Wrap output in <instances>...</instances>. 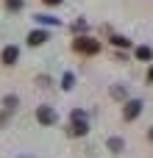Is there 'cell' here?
<instances>
[{
    "instance_id": "7",
    "label": "cell",
    "mask_w": 153,
    "mask_h": 158,
    "mask_svg": "<svg viewBox=\"0 0 153 158\" xmlns=\"http://www.w3.org/2000/svg\"><path fill=\"white\" fill-rule=\"evenodd\" d=\"M153 53H151V47H137V58H142V61H148Z\"/></svg>"
},
{
    "instance_id": "13",
    "label": "cell",
    "mask_w": 153,
    "mask_h": 158,
    "mask_svg": "<svg viewBox=\"0 0 153 158\" xmlns=\"http://www.w3.org/2000/svg\"><path fill=\"white\" fill-rule=\"evenodd\" d=\"M148 83H153V67H151V72H148Z\"/></svg>"
},
{
    "instance_id": "11",
    "label": "cell",
    "mask_w": 153,
    "mask_h": 158,
    "mask_svg": "<svg viewBox=\"0 0 153 158\" xmlns=\"http://www.w3.org/2000/svg\"><path fill=\"white\" fill-rule=\"evenodd\" d=\"M17 106V97H6V108H14Z\"/></svg>"
},
{
    "instance_id": "9",
    "label": "cell",
    "mask_w": 153,
    "mask_h": 158,
    "mask_svg": "<svg viewBox=\"0 0 153 158\" xmlns=\"http://www.w3.org/2000/svg\"><path fill=\"white\" fill-rule=\"evenodd\" d=\"M111 42H114V44H117V47H128V44H131V42H128V39H123V36H114V39H111Z\"/></svg>"
},
{
    "instance_id": "3",
    "label": "cell",
    "mask_w": 153,
    "mask_h": 158,
    "mask_svg": "<svg viewBox=\"0 0 153 158\" xmlns=\"http://www.w3.org/2000/svg\"><path fill=\"white\" fill-rule=\"evenodd\" d=\"M70 133L72 136H84L86 133V122H84V114H72V128H70Z\"/></svg>"
},
{
    "instance_id": "14",
    "label": "cell",
    "mask_w": 153,
    "mask_h": 158,
    "mask_svg": "<svg viewBox=\"0 0 153 158\" xmlns=\"http://www.w3.org/2000/svg\"><path fill=\"white\" fill-rule=\"evenodd\" d=\"M151 142H153V128H151Z\"/></svg>"
},
{
    "instance_id": "5",
    "label": "cell",
    "mask_w": 153,
    "mask_h": 158,
    "mask_svg": "<svg viewBox=\"0 0 153 158\" xmlns=\"http://www.w3.org/2000/svg\"><path fill=\"white\" fill-rule=\"evenodd\" d=\"M17 56H20V50H17V47H6V50H3V64H14V61H17Z\"/></svg>"
},
{
    "instance_id": "2",
    "label": "cell",
    "mask_w": 153,
    "mask_h": 158,
    "mask_svg": "<svg viewBox=\"0 0 153 158\" xmlns=\"http://www.w3.org/2000/svg\"><path fill=\"white\" fill-rule=\"evenodd\" d=\"M139 111H142V103H139V100H128V103H125V108H123V117L131 122V119H137V117H139Z\"/></svg>"
},
{
    "instance_id": "12",
    "label": "cell",
    "mask_w": 153,
    "mask_h": 158,
    "mask_svg": "<svg viewBox=\"0 0 153 158\" xmlns=\"http://www.w3.org/2000/svg\"><path fill=\"white\" fill-rule=\"evenodd\" d=\"M45 3H47V6H59L61 0H45Z\"/></svg>"
},
{
    "instance_id": "6",
    "label": "cell",
    "mask_w": 153,
    "mask_h": 158,
    "mask_svg": "<svg viewBox=\"0 0 153 158\" xmlns=\"http://www.w3.org/2000/svg\"><path fill=\"white\" fill-rule=\"evenodd\" d=\"M45 39H47V33H45V31H33V33L28 36V44H42Z\"/></svg>"
},
{
    "instance_id": "4",
    "label": "cell",
    "mask_w": 153,
    "mask_h": 158,
    "mask_svg": "<svg viewBox=\"0 0 153 158\" xmlns=\"http://www.w3.org/2000/svg\"><path fill=\"white\" fill-rule=\"evenodd\" d=\"M36 119H39L42 125H53V122H56V111L47 108V106H42V108L36 111Z\"/></svg>"
},
{
    "instance_id": "8",
    "label": "cell",
    "mask_w": 153,
    "mask_h": 158,
    "mask_svg": "<svg viewBox=\"0 0 153 158\" xmlns=\"http://www.w3.org/2000/svg\"><path fill=\"white\" fill-rule=\"evenodd\" d=\"M109 147H111L114 153H120V150H123V139H111V142H109Z\"/></svg>"
},
{
    "instance_id": "10",
    "label": "cell",
    "mask_w": 153,
    "mask_h": 158,
    "mask_svg": "<svg viewBox=\"0 0 153 158\" xmlns=\"http://www.w3.org/2000/svg\"><path fill=\"white\" fill-rule=\"evenodd\" d=\"M6 6H8L11 11H17V8H22V0H6Z\"/></svg>"
},
{
    "instance_id": "1",
    "label": "cell",
    "mask_w": 153,
    "mask_h": 158,
    "mask_svg": "<svg viewBox=\"0 0 153 158\" xmlns=\"http://www.w3.org/2000/svg\"><path fill=\"white\" fill-rule=\"evenodd\" d=\"M72 50H75V53H84V56H95V53L100 50V42H98V39H89V36H78V39L72 42Z\"/></svg>"
}]
</instances>
